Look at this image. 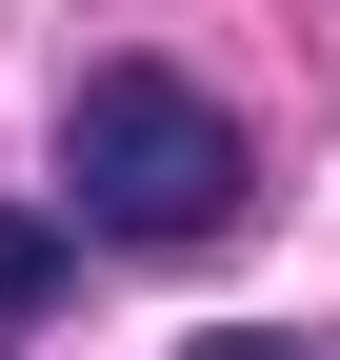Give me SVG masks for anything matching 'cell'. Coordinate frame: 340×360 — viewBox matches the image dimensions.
Masks as SVG:
<instances>
[{
  "instance_id": "1",
  "label": "cell",
  "mask_w": 340,
  "mask_h": 360,
  "mask_svg": "<svg viewBox=\"0 0 340 360\" xmlns=\"http://www.w3.org/2000/svg\"><path fill=\"white\" fill-rule=\"evenodd\" d=\"M60 220L80 240H221L240 220V120L200 101V80H160V60H100L60 101Z\"/></svg>"
},
{
  "instance_id": "2",
  "label": "cell",
  "mask_w": 340,
  "mask_h": 360,
  "mask_svg": "<svg viewBox=\"0 0 340 360\" xmlns=\"http://www.w3.org/2000/svg\"><path fill=\"white\" fill-rule=\"evenodd\" d=\"M60 281H80V220H40V200H0V321H40Z\"/></svg>"
},
{
  "instance_id": "3",
  "label": "cell",
  "mask_w": 340,
  "mask_h": 360,
  "mask_svg": "<svg viewBox=\"0 0 340 360\" xmlns=\"http://www.w3.org/2000/svg\"><path fill=\"white\" fill-rule=\"evenodd\" d=\"M181 360H301V340H181Z\"/></svg>"
}]
</instances>
